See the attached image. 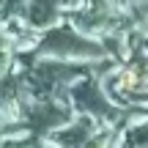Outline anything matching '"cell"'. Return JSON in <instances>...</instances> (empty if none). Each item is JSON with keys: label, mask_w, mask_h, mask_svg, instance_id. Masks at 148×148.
<instances>
[]
</instances>
